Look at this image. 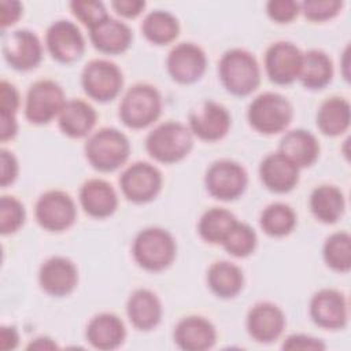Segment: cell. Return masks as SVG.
<instances>
[{"instance_id":"43","label":"cell","mask_w":351,"mask_h":351,"mask_svg":"<svg viewBox=\"0 0 351 351\" xmlns=\"http://www.w3.org/2000/svg\"><path fill=\"white\" fill-rule=\"evenodd\" d=\"M18 160L12 152L1 149V186L12 184L18 176Z\"/></svg>"},{"instance_id":"10","label":"cell","mask_w":351,"mask_h":351,"mask_svg":"<svg viewBox=\"0 0 351 351\" xmlns=\"http://www.w3.org/2000/svg\"><path fill=\"white\" fill-rule=\"evenodd\" d=\"M37 223L48 232H63L77 218V207L69 193L63 191H48L43 193L34 206Z\"/></svg>"},{"instance_id":"6","label":"cell","mask_w":351,"mask_h":351,"mask_svg":"<svg viewBox=\"0 0 351 351\" xmlns=\"http://www.w3.org/2000/svg\"><path fill=\"white\" fill-rule=\"evenodd\" d=\"M293 117L292 104L280 93L265 92L248 106L250 125L259 133L276 134L288 128Z\"/></svg>"},{"instance_id":"7","label":"cell","mask_w":351,"mask_h":351,"mask_svg":"<svg viewBox=\"0 0 351 351\" xmlns=\"http://www.w3.org/2000/svg\"><path fill=\"white\" fill-rule=\"evenodd\" d=\"M66 104L60 85L52 80H38L33 82L26 93L25 117L29 122L44 125L59 117Z\"/></svg>"},{"instance_id":"30","label":"cell","mask_w":351,"mask_h":351,"mask_svg":"<svg viewBox=\"0 0 351 351\" xmlns=\"http://www.w3.org/2000/svg\"><path fill=\"white\" fill-rule=\"evenodd\" d=\"M346 208L343 192L335 185H319L310 195V210L324 223L337 222Z\"/></svg>"},{"instance_id":"26","label":"cell","mask_w":351,"mask_h":351,"mask_svg":"<svg viewBox=\"0 0 351 351\" xmlns=\"http://www.w3.org/2000/svg\"><path fill=\"white\" fill-rule=\"evenodd\" d=\"M96 119L97 114L95 108L81 99L67 100L58 117L60 130L71 138L88 136L93 129Z\"/></svg>"},{"instance_id":"9","label":"cell","mask_w":351,"mask_h":351,"mask_svg":"<svg viewBox=\"0 0 351 351\" xmlns=\"http://www.w3.org/2000/svg\"><path fill=\"white\" fill-rule=\"evenodd\" d=\"M248 176L237 162L222 159L214 162L206 171L204 185L207 192L223 202L234 200L241 196L247 188Z\"/></svg>"},{"instance_id":"47","label":"cell","mask_w":351,"mask_h":351,"mask_svg":"<svg viewBox=\"0 0 351 351\" xmlns=\"http://www.w3.org/2000/svg\"><path fill=\"white\" fill-rule=\"evenodd\" d=\"M55 348H58L56 343L47 336L36 337L27 346V350H55Z\"/></svg>"},{"instance_id":"46","label":"cell","mask_w":351,"mask_h":351,"mask_svg":"<svg viewBox=\"0 0 351 351\" xmlns=\"http://www.w3.org/2000/svg\"><path fill=\"white\" fill-rule=\"evenodd\" d=\"M19 336L14 326H1L0 329V348L3 351L14 350L18 346Z\"/></svg>"},{"instance_id":"3","label":"cell","mask_w":351,"mask_h":351,"mask_svg":"<svg viewBox=\"0 0 351 351\" xmlns=\"http://www.w3.org/2000/svg\"><path fill=\"white\" fill-rule=\"evenodd\" d=\"M192 147V132L184 123L176 121L158 125L145 138L147 152L162 163L180 162L191 152Z\"/></svg>"},{"instance_id":"40","label":"cell","mask_w":351,"mask_h":351,"mask_svg":"<svg viewBox=\"0 0 351 351\" xmlns=\"http://www.w3.org/2000/svg\"><path fill=\"white\" fill-rule=\"evenodd\" d=\"M266 12L277 23H289L300 12V5L293 0H270L266 4Z\"/></svg>"},{"instance_id":"33","label":"cell","mask_w":351,"mask_h":351,"mask_svg":"<svg viewBox=\"0 0 351 351\" xmlns=\"http://www.w3.org/2000/svg\"><path fill=\"white\" fill-rule=\"evenodd\" d=\"M236 222V217L229 210L213 207L200 217L197 232L204 241L211 244H222L223 239Z\"/></svg>"},{"instance_id":"19","label":"cell","mask_w":351,"mask_h":351,"mask_svg":"<svg viewBox=\"0 0 351 351\" xmlns=\"http://www.w3.org/2000/svg\"><path fill=\"white\" fill-rule=\"evenodd\" d=\"M285 328L282 310L270 302L254 304L247 314V330L258 343H271L280 337Z\"/></svg>"},{"instance_id":"22","label":"cell","mask_w":351,"mask_h":351,"mask_svg":"<svg viewBox=\"0 0 351 351\" xmlns=\"http://www.w3.org/2000/svg\"><path fill=\"white\" fill-rule=\"evenodd\" d=\"M80 203L88 215L107 218L117 210L118 196L111 184L100 178H92L80 188Z\"/></svg>"},{"instance_id":"36","label":"cell","mask_w":351,"mask_h":351,"mask_svg":"<svg viewBox=\"0 0 351 351\" xmlns=\"http://www.w3.org/2000/svg\"><path fill=\"white\" fill-rule=\"evenodd\" d=\"M258 237L255 230L243 222H236L222 241L226 252L236 258H245L256 248Z\"/></svg>"},{"instance_id":"32","label":"cell","mask_w":351,"mask_h":351,"mask_svg":"<svg viewBox=\"0 0 351 351\" xmlns=\"http://www.w3.org/2000/svg\"><path fill=\"white\" fill-rule=\"evenodd\" d=\"M144 37L156 45H165L174 41L180 33L177 18L163 10H155L145 15L141 23Z\"/></svg>"},{"instance_id":"39","label":"cell","mask_w":351,"mask_h":351,"mask_svg":"<svg viewBox=\"0 0 351 351\" xmlns=\"http://www.w3.org/2000/svg\"><path fill=\"white\" fill-rule=\"evenodd\" d=\"M70 10L73 15L81 21L88 29H92L93 26L103 22L106 18H108V12L106 11V7L101 1H71Z\"/></svg>"},{"instance_id":"5","label":"cell","mask_w":351,"mask_h":351,"mask_svg":"<svg viewBox=\"0 0 351 351\" xmlns=\"http://www.w3.org/2000/svg\"><path fill=\"white\" fill-rule=\"evenodd\" d=\"M162 112V97L149 84H134L122 97L119 118L130 129H144L154 123Z\"/></svg>"},{"instance_id":"27","label":"cell","mask_w":351,"mask_h":351,"mask_svg":"<svg viewBox=\"0 0 351 351\" xmlns=\"http://www.w3.org/2000/svg\"><path fill=\"white\" fill-rule=\"evenodd\" d=\"M299 169L311 166L319 155V144L313 133L304 129H293L284 134L280 149Z\"/></svg>"},{"instance_id":"37","label":"cell","mask_w":351,"mask_h":351,"mask_svg":"<svg viewBox=\"0 0 351 351\" xmlns=\"http://www.w3.org/2000/svg\"><path fill=\"white\" fill-rule=\"evenodd\" d=\"M25 218V207L18 199L12 196H3L0 199V232L3 234L16 232L23 225Z\"/></svg>"},{"instance_id":"23","label":"cell","mask_w":351,"mask_h":351,"mask_svg":"<svg viewBox=\"0 0 351 351\" xmlns=\"http://www.w3.org/2000/svg\"><path fill=\"white\" fill-rule=\"evenodd\" d=\"M162 303L149 289H136L128 299L126 314L130 324L138 330H151L162 319Z\"/></svg>"},{"instance_id":"14","label":"cell","mask_w":351,"mask_h":351,"mask_svg":"<svg viewBox=\"0 0 351 351\" xmlns=\"http://www.w3.org/2000/svg\"><path fill=\"white\" fill-rule=\"evenodd\" d=\"M170 77L178 84H193L202 78L207 67L204 51L193 43H180L167 55Z\"/></svg>"},{"instance_id":"18","label":"cell","mask_w":351,"mask_h":351,"mask_svg":"<svg viewBox=\"0 0 351 351\" xmlns=\"http://www.w3.org/2000/svg\"><path fill=\"white\" fill-rule=\"evenodd\" d=\"M38 282L41 289L51 296H67L77 287L78 271L70 259L51 256L40 267Z\"/></svg>"},{"instance_id":"21","label":"cell","mask_w":351,"mask_h":351,"mask_svg":"<svg viewBox=\"0 0 351 351\" xmlns=\"http://www.w3.org/2000/svg\"><path fill=\"white\" fill-rule=\"evenodd\" d=\"M217 340L214 325L199 315H189L178 321L174 329V341L185 351H204L211 348Z\"/></svg>"},{"instance_id":"34","label":"cell","mask_w":351,"mask_h":351,"mask_svg":"<svg viewBox=\"0 0 351 351\" xmlns=\"http://www.w3.org/2000/svg\"><path fill=\"white\" fill-rule=\"evenodd\" d=\"M259 223L266 234L271 237H282L293 230L296 225V214L285 203H271L262 211Z\"/></svg>"},{"instance_id":"24","label":"cell","mask_w":351,"mask_h":351,"mask_svg":"<svg viewBox=\"0 0 351 351\" xmlns=\"http://www.w3.org/2000/svg\"><path fill=\"white\" fill-rule=\"evenodd\" d=\"M89 37L93 47L100 52L117 55L129 48L133 34L125 22L108 16L99 25L89 29Z\"/></svg>"},{"instance_id":"44","label":"cell","mask_w":351,"mask_h":351,"mask_svg":"<svg viewBox=\"0 0 351 351\" xmlns=\"http://www.w3.org/2000/svg\"><path fill=\"white\" fill-rule=\"evenodd\" d=\"M0 25L1 29H5L14 25L22 15V4L16 0H1L0 3Z\"/></svg>"},{"instance_id":"29","label":"cell","mask_w":351,"mask_h":351,"mask_svg":"<svg viewBox=\"0 0 351 351\" xmlns=\"http://www.w3.org/2000/svg\"><path fill=\"white\" fill-rule=\"evenodd\" d=\"M207 284L214 295L222 299L234 298L244 285L241 269L228 261L214 262L207 270Z\"/></svg>"},{"instance_id":"20","label":"cell","mask_w":351,"mask_h":351,"mask_svg":"<svg viewBox=\"0 0 351 351\" xmlns=\"http://www.w3.org/2000/svg\"><path fill=\"white\" fill-rule=\"evenodd\" d=\"M259 177L269 191L287 193L292 191L299 181V167L278 151L269 154L261 162Z\"/></svg>"},{"instance_id":"15","label":"cell","mask_w":351,"mask_h":351,"mask_svg":"<svg viewBox=\"0 0 351 351\" xmlns=\"http://www.w3.org/2000/svg\"><path fill=\"white\" fill-rule=\"evenodd\" d=\"M3 55L12 69L27 71L40 64L43 59V47L33 32L19 29L4 36Z\"/></svg>"},{"instance_id":"2","label":"cell","mask_w":351,"mask_h":351,"mask_svg":"<svg viewBox=\"0 0 351 351\" xmlns=\"http://www.w3.org/2000/svg\"><path fill=\"white\" fill-rule=\"evenodd\" d=\"M85 156L90 166L101 173L119 169L129 158L128 137L115 128H101L90 134L85 143Z\"/></svg>"},{"instance_id":"12","label":"cell","mask_w":351,"mask_h":351,"mask_svg":"<svg viewBox=\"0 0 351 351\" xmlns=\"http://www.w3.org/2000/svg\"><path fill=\"white\" fill-rule=\"evenodd\" d=\"M302 51L289 41L271 44L265 53V70L269 80L277 85L292 84L299 78L302 69Z\"/></svg>"},{"instance_id":"17","label":"cell","mask_w":351,"mask_h":351,"mask_svg":"<svg viewBox=\"0 0 351 351\" xmlns=\"http://www.w3.org/2000/svg\"><path fill=\"white\" fill-rule=\"evenodd\" d=\"M230 129V114L219 103L204 101L189 115V130L204 141H218Z\"/></svg>"},{"instance_id":"38","label":"cell","mask_w":351,"mask_h":351,"mask_svg":"<svg viewBox=\"0 0 351 351\" xmlns=\"http://www.w3.org/2000/svg\"><path fill=\"white\" fill-rule=\"evenodd\" d=\"M303 15L313 22H324L335 18L343 8L339 0H304L299 4Z\"/></svg>"},{"instance_id":"4","label":"cell","mask_w":351,"mask_h":351,"mask_svg":"<svg viewBox=\"0 0 351 351\" xmlns=\"http://www.w3.org/2000/svg\"><path fill=\"white\" fill-rule=\"evenodd\" d=\"M132 251L140 267L148 271H160L173 263L177 245L167 230L145 228L137 233Z\"/></svg>"},{"instance_id":"45","label":"cell","mask_w":351,"mask_h":351,"mask_svg":"<svg viewBox=\"0 0 351 351\" xmlns=\"http://www.w3.org/2000/svg\"><path fill=\"white\" fill-rule=\"evenodd\" d=\"M115 12L125 18H136L145 8V1L143 0H115L111 3Z\"/></svg>"},{"instance_id":"42","label":"cell","mask_w":351,"mask_h":351,"mask_svg":"<svg viewBox=\"0 0 351 351\" xmlns=\"http://www.w3.org/2000/svg\"><path fill=\"white\" fill-rule=\"evenodd\" d=\"M284 350H315L322 351L325 350V344L322 340L308 336V335H291L282 343Z\"/></svg>"},{"instance_id":"8","label":"cell","mask_w":351,"mask_h":351,"mask_svg":"<svg viewBox=\"0 0 351 351\" xmlns=\"http://www.w3.org/2000/svg\"><path fill=\"white\" fill-rule=\"evenodd\" d=\"M81 85L90 99L106 103L119 95L123 75L115 63L106 59H93L82 70Z\"/></svg>"},{"instance_id":"16","label":"cell","mask_w":351,"mask_h":351,"mask_svg":"<svg viewBox=\"0 0 351 351\" xmlns=\"http://www.w3.org/2000/svg\"><path fill=\"white\" fill-rule=\"evenodd\" d=\"M310 317L321 328L343 329L348 321L346 296L332 288L319 289L310 300Z\"/></svg>"},{"instance_id":"1","label":"cell","mask_w":351,"mask_h":351,"mask_svg":"<svg viewBox=\"0 0 351 351\" xmlns=\"http://www.w3.org/2000/svg\"><path fill=\"white\" fill-rule=\"evenodd\" d=\"M218 71L222 85L234 96H248L261 82V70L255 56L241 48L226 51L219 60Z\"/></svg>"},{"instance_id":"35","label":"cell","mask_w":351,"mask_h":351,"mask_svg":"<svg viewBox=\"0 0 351 351\" xmlns=\"http://www.w3.org/2000/svg\"><path fill=\"white\" fill-rule=\"evenodd\" d=\"M324 261L328 267L347 273L351 269V237L347 232L332 233L324 243Z\"/></svg>"},{"instance_id":"25","label":"cell","mask_w":351,"mask_h":351,"mask_svg":"<svg viewBox=\"0 0 351 351\" xmlns=\"http://www.w3.org/2000/svg\"><path fill=\"white\" fill-rule=\"evenodd\" d=\"M125 336L122 319L111 313L95 315L86 326V340L97 350H114L123 343Z\"/></svg>"},{"instance_id":"13","label":"cell","mask_w":351,"mask_h":351,"mask_svg":"<svg viewBox=\"0 0 351 351\" xmlns=\"http://www.w3.org/2000/svg\"><path fill=\"white\" fill-rule=\"evenodd\" d=\"M45 45L51 56L60 63H73L85 51V40L80 27L66 19H59L48 27Z\"/></svg>"},{"instance_id":"31","label":"cell","mask_w":351,"mask_h":351,"mask_svg":"<svg viewBox=\"0 0 351 351\" xmlns=\"http://www.w3.org/2000/svg\"><path fill=\"white\" fill-rule=\"evenodd\" d=\"M333 78V63L321 49H310L303 53L299 80L308 89H322Z\"/></svg>"},{"instance_id":"41","label":"cell","mask_w":351,"mask_h":351,"mask_svg":"<svg viewBox=\"0 0 351 351\" xmlns=\"http://www.w3.org/2000/svg\"><path fill=\"white\" fill-rule=\"evenodd\" d=\"M19 103L21 100L16 88L8 81L3 80L0 82V115L15 117Z\"/></svg>"},{"instance_id":"28","label":"cell","mask_w":351,"mask_h":351,"mask_svg":"<svg viewBox=\"0 0 351 351\" xmlns=\"http://www.w3.org/2000/svg\"><path fill=\"white\" fill-rule=\"evenodd\" d=\"M350 103L339 96L324 100L317 112V126L325 136L336 137L343 134L350 126Z\"/></svg>"},{"instance_id":"11","label":"cell","mask_w":351,"mask_h":351,"mask_svg":"<svg viewBox=\"0 0 351 351\" xmlns=\"http://www.w3.org/2000/svg\"><path fill=\"white\" fill-rule=\"evenodd\" d=\"M119 186L129 202L147 203L160 192L162 174L151 163L134 162L122 171Z\"/></svg>"}]
</instances>
